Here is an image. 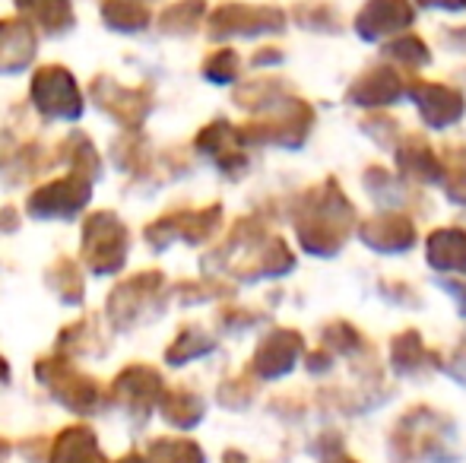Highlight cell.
Instances as JSON below:
<instances>
[{"instance_id":"1","label":"cell","mask_w":466,"mask_h":463,"mask_svg":"<svg viewBox=\"0 0 466 463\" xmlns=\"http://www.w3.org/2000/svg\"><path fill=\"white\" fill-rule=\"evenodd\" d=\"M356 226V206L333 178H327L295 204V235L299 245L314 257H333L343 251Z\"/></svg>"},{"instance_id":"2","label":"cell","mask_w":466,"mask_h":463,"mask_svg":"<svg viewBox=\"0 0 466 463\" xmlns=\"http://www.w3.org/2000/svg\"><path fill=\"white\" fill-rule=\"evenodd\" d=\"M286 29V13L277 6L226 4L209 13V35L213 38H258Z\"/></svg>"},{"instance_id":"3","label":"cell","mask_w":466,"mask_h":463,"mask_svg":"<svg viewBox=\"0 0 466 463\" xmlns=\"http://www.w3.org/2000/svg\"><path fill=\"white\" fill-rule=\"evenodd\" d=\"M314 127V112L308 102L301 99H289L282 106L279 117H270V121H254L251 127L241 130L245 143H273V146L282 149H301Z\"/></svg>"},{"instance_id":"4","label":"cell","mask_w":466,"mask_h":463,"mask_svg":"<svg viewBox=\"0 0 466 463\" xmlns=\"http://www.w3.org/2000/svg\"><path fill=\"white\" fill-rule=\"evenodd\" d=\"M83 254L86 264L96 273H115L121 270L124 257H127V232L117 223L115 213H96L86 219L83 229Z\"/></svg>"},{"instance_id":"5","label":"cell","mask_w":466,"mask_h":463,"mask_svg":"<svg viewBox=\"0 0 466 463\" xmlns=\"http://www.w3.org/2000/svg\"><path fill=\"white\" fill-rule=\"evenodd\" d=\"M32 99H35L38 112L48 117H64V121H76L83 112V99L76 93L74 76L64 67H45L32 80Z\"/></svg>"},{"instance_id":"6","label":"cell","mask_w":466,"mask_h":463,"mask_svg":"<svg viewBox=\"0 0 466 463\" xmlns=\"http://www.w3.org/2000/svg\"><path fill=\"white\" fill-rule=\"evenodd\" d=\"M416 23V6L412 0H365L356 13V35L362 42H380V38H397Z\"/></svg>"},{"instance_id":"7","label":"cell","mask_w":466,"mask_h":463,"mask_svg":"<svg viewBox=\"0 0 466 463\" xmlns=\"http://www.w3.org/2000/svg\"><path fill=\"white\" fill-rule=\"evenodd\" d=\"M410 99L416 106L419 117L429 124L431 130H448L466 115V99L463 93L444 86V83H425L416 80L410 86Z\"/></svg>"},{"instance_id":"8","label":"cell","mask_w":466,"mask_h":463,"mask_svg":"<svg viewBox=\"0 0 466 463\" xmlns=\"http://www.w3.org/2000/svg\"><path fill=\"white\" fill-rule=\"evenodd\" d=\"M359 238L374 254H406L412 251L419 232L410 216H403L397 210H384L378 216L359 223Z\"/></svg>"},{"instance_id":"9","label":"cell","mask_w":466,"mask_h":463,"mask_svg":"<svg viewBox=\"0 0 466 463\" xmlns=\"http://www.w3.org/2000/svg\"><path fill=\"white\" fill-rule=\"evenodd\" d=\"M194 146L200 149L203 156L216 162L228 178H238L248 166V156H245V136L241 130H235L228 121H213L200 130V136L194 140Z\"/></svg>"},{"instance_id":"10","label":"cell","mask_w":466,"mask_h":463,"mask_svg":"<svg viewBox=\"0 0 466 463\" xmlns=\"http://www.w3.org/2000/svg\"><path fill=\"white\" fill-rule=\"evenodd\" d=\"M89 181L86 175H67V178H57L51 185H45L42 191L32 194L29 213L32 216H74L86 206L89 200Z\"/></svg>"},{"instance_id":"11","label":"cell","mask_w":466,"mask_h":463,"mask_svg":"<svg viewBox=\"0 0 466 463\" xmlns=\"http://www.w3.org/2000/svg\"><path fill=\"white\" fill-rule=\"evenodd\" d=\"M403 96H410L406 80L393 67H371L362 76L352 80V86L346 89V102L356 108H387L393 102H400Z\"/></svg>"},{"instance_id":"12","label":"cell","mask_w":466,"mask_h":463,"mask_svg":"<svg viewBox=\"0 0 466 463\" xmlns=\"http://www.w3.org/2000/svg\"><path fill=\"white\" fill-rule=\"evenodd\" d=\"M397 156V168L403 178L422 181V185H441L444 178V162L438 159L435 146L425 136H403L393 149Z\"/></svg>"},{"instance_id":"13","label":"cell","mask_w":466,"mask_h":463,"mask_svg":"<svg viewBox=\"0 0 466 463\" xmlns=\"http://www.w3.org/2000/svg\"><path fill=\"white\" fill-rule=\"evenodd\" d=\"M425 260L435 273L466 277V229L441 226L425 238Z\"/></svg>"},{"instance_id":"14","label":"cell","mask_w":466,"mask_h":463,"mask_svg":"<svg viewBox=\"0 0 466 463\" xmlns=\"http://www.w3.org/2000/svg\"><path fill=\"white\" fill-rule=\"evenodd\" d=\"M96 102L102 106V112H108L115 121H121L124 127H140V121L149 112V99L143 89H117L108 76H102L93 83Z\"/></svg>"},{"instance_id":"15","label":"cell","mask_w":466,"mask_h":463,"mask_svg":"<svg viewBox=\"0 0 466 463\" xmlns=\"http://www.w3.org/2000/svg\"><path fill=\"white\" fill-rule=\"evenodd\" d=\"M32 55H35V35H32L29 23L0 19V74L25 67Z\"/></svg>"},{"instance_id":"16","label":"cell","mask_w":466,"mask_h":463,"mask_svg":"<svg viewBox=\"0 0 466 463\" xmlns=\"http://www.w3.org/2000/svg\"><path fill=\"white\" fill-rule=\"evenodd\" d=\"M301 349V337L292 330H277L267 337V343L258 349V368H264L267 375H279V371L292 368L295 352Z\"/></svg>"},{"instance_id":"17","label":"cell","mask_w":466,"mask_h":463,"mask_svg":"<svg viewBox=\"0 0 466 463\" xmlns=\"http://www.w3.org/2000/svg\"><path fill=\"white\" fill-rule=\"evenodd\" d=\"M235 102H238L241 108H248V112H270V108H282L289 99H286V89H282L279 80L260 76V80H251L248 86H241L238 96H235Z\"/></svg>"},{"instance_id":"18","label":"cell","mask_w":466,"mask_h":463,"mask_svg":"<svg viewBox=\"0 0 466 463\" xmlns=\"http://www.w3.org/2000/svg\"><path fill=\"white\" fill-rule=\"evenodd\" d=\"M295 267L292 247L282 238H267L258 251V264L251 267V277H286Z\"/></svg>"},{"instance_id":"19","label":"cell","mask_w":466,"mask_h":463,"mask_svg":"<svg viewBox=\"0 0 466 463\" xmlns=\"http://www.w3.org/2000/svg\"><path fill=\"white\" fill-rule=\"evenodd\" d=\"M16 6H23V10L48 32H61L74 23L70 0H16Z\"/></svg>"},{"instance_id":"20","label":"cell","mask_w":466,"mask_h":463,"mask_svg":"<svg viewBox=\"0 0 466 463\" xmlns=\"http://www.w3.org/2000/svg\"><path fill=\"white\" fill-rule=\"evenodd\" d=\"M102 16L111 29H121V32H137L149 23V10L143 0H105Z\"/></svg>"},{"instance_id":"21","label":"cell","mask_w":466,"mask_h":463,"mask_svg":"<svg viewBox=\"0 0 466 463\" xmlns=\"http://www.w3.org/2000/svg\"><path fill=\"white\" fill-rule=\"evenodd\" d=\"M203 13H207L203 0H178V4H172L162 13V29H166L168 35H190V32L200 25Z\"/></svg>"},{"instance_id":"22","label":"cell","mask_w":466,"mask_h":463,"mask_svg":"<svg viewBox=\"0 0 466 463\" xmlns=\"http://www.w3.org/2000/svg\"><path fill=\"white\" fill-rule=\"evenodd\" d=\"M384 55L390 57V61L403 64V67H412V70L429 67V64H431L429 45H425L419 35H397V38H390V42H387V48H384Z\"/></svg>"},{"instance_id":"23","label":"cell","mask_w":466,"mask_h":463,"mask_svg":"<svg viewBox=\"0 0 466 463\" xmlns=\"http://www.w3.org/2000/svg\"><path fill=\"white\" fill-rule=\"evenodd\" d=\"M295 23L301 29H311V32H324V35H333L339 32V13L327 4H299L292 10Z\"/></svg>"},{"instance_id":"24","label":"cell","mask_w":466,"mask_h":463,"mask_svg":"<svg viewBox=\"0 0 466 463\" xmlns=\"http://www.w3.org/2000/svg\"><path fill=\"white\" fill-rule=\"evenodd\" d=\"M444 194L451 197V204H461L466 206V149L461 153H451L444 159V178H441Z\"/></svg>"},{"instance_id":"25","label":"cell","mask_w":466,"mask_h":463,"mask_svg":"<svg viewBox=\"0 0 466 463\" xmlns=\"http://www.w3.org/2000/svg\"><path fill=\"white\" fill-rule=\"evenodd\" d=\"M238 51L235 48H219L203 61V76L209 83H235L238 80Z\"/></svg>"},{"instance_id":"26","label":"cell","mask_w":466,"mask_h":463,"mask_svg":"<svg viewBox=\"0 0 466 463\" xmlns=\"http://www.w3.org/2000/svg\"><path fill=\"white\" fill-rule=\"evenodd\" d=\"M365 187L378 204H400L403 200V185L397 181V175H390L387 168L371 166L365 172Z\"/></svg>"},{"instance_id":"27","label":"cell","mask_w":466,"mask_h":463,"mask_svg":"<svg viewBox=\"0 0 466 463\" xmlns=\"http://www.w3.org/2000/svg\"><path fill=\"white\" fill-rule=\"evenodd\" d=\"M362 130L371 134L380 146H393V140H397V121H387V117H369L362 124Z\"/></svg>"},{"instance_id":"28","label":"cell","mask_w":466,"mask_h":463,"mask_svg":"<svg viewBox=\"0 0 466 463\" xmlns=\"http://www.w3.org/2000/svg\"><path fill=\"white\" fill-rule=\"evenodd\" d=\"M416 4L429 6V10H444V13H466V0H416Z\"/></svg>"},{"instance_id":"29","label":"cell","mask_w":466,"mask_h":463,"mask_svg":"<svg viewBox=\"0 0 466 463\" xmlns=\"http://www.w3.org/2000/svg\"><path fill=\"white\" fill-rule=\"evenodd\" d=\"M441 286L451 292V296L457 298V308H461L463 315H466V283H463V277H457V279H444Z\"/></svg>"},{"instance_id":"30","label":"cell","mask_w":466,"mask_h":463,"mask_svg":"<svg viewBox=\"0 0 466 463\" xmlns=\"http://www.w3.org/2000/svg\"><path fill=\"white\" fill-rule=\"evenodd\" d=\"M282 61V55L279 51H258V55H254V67H267V64H279Z\"/></svg>"}]
</instances>
